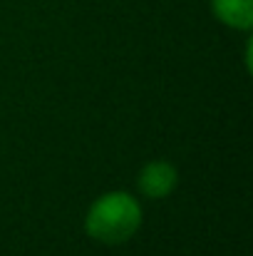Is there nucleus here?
<instances>
[{
    "instance_id": "f257e3e1",
    "label": "nucleus",
    "mask_w": 253,
    "mask_h": 256,
    "mask_svg": "<svg viewBox=\"0 0 253 256\" xmlns=\"http://www.w3.org/2000/svg\"><path fill=\"white\" fill-rule=\"evenodd\" d=\"M142 226V206L129 192L102 194L84 216V232L102 244H124Z\"/></svg>"
},
{
    "instance_id": "7ed1b4c3",
    "label": "nucleus",
    "mask_w": 253,
    "mask_h": 256,
    "mask_svg": "<svg viewBox=\"0 0 253 256\" xmlns=\"http://www.w3.org/2000/svg\"><path fill=\"white\" fill-rule=\"evenodd\" d=\"M211 12L226 28L234 30L253 28V0H211Z\"/></svg>"
},
{
    "instance_id": "f03ea898",
    "label": "nucleus",
    "mask_w": 253,
    "mask_h": 256,
    "mask_svg": "<svg viewBox=\"0 0 253 256\" xmlns=\"http://www.w3.org/2000/svg\"><path fill=\"white\" fill-rule=\"evenodd\" d=\"M179 182V174H176V167L171 162H164V160H154V162H147L139 176H137V186L144 196L149 199H164L174 192Z\"/></svg>"
}]
</instances>
